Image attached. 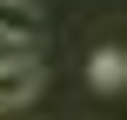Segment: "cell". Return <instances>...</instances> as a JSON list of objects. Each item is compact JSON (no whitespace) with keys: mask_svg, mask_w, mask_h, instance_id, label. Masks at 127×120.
I'll list each match as a JSON object with an SVG mask.
<instances>
[{"mask_svg":"<svg viewBox=\"0 0 127 120\" xmlns=\"http://www.w3.org/2000/svg\"><path fill=\"white\" fill-rule=\"evenodd\" d=\"M87 80H94L100 94H121V87H127V53H121V47H100V53L87 60Z\"/></svg>","mask_w":127,"mask_h":120,"instance_id":"3","label":"cell"},{"mask_svg":"<svg viewBox=\"0 0 127 120\" xmlns=\"http://www.w3.org/2000/svg\"><path fill=\"white\" fill-rule=\"evenodd\" d=\"M0 33L7 40H33L40 33V0H0Z\"/></svg>","mask_w":127,"mask_h":120,"instance_id":"2","label":"cell"},{"mask_svg":"<svg viewBox=\"0 0 127 120\" xmlns=\"http://www.w3.org/2000/svg\"><path fill=\"white\" fill-rule=\"evenodd\" d=\"M33 94H40V60H33V53L0 60V120L13 114V107H27Z\"/></svg>","mask_w":127,"mask_h":120,"instance_id":"1","label":"cell"}]
</instances>
